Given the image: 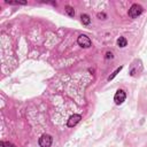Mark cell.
<instances>
[{"label": "cell", "instance_id": "1", "mask_svg": "<svg viewBox=\"0 0 147 147\" xmlns=\"http://www.w3.org/2000/svg\"><path fill=\"white\" fill-rule=\"evenodd\" d=\"M141 71H142V62H141V60L136 59V60L131 63V65H130V71H129V74H130V76L134 77V76H138Z\"/></svg>", "mask_w": 147, "mask_h": 147}, {"label": "cell", "instance_id": "2", "mask_svg": "<svg viewBox=\"0 0 147 147\" xmlns=\"http://www.w3.org/2000/svg\"><path fill=\"white\" fill-rule=\"evenodd\" d=\"M142 11H144V8H142L141 5H139V3H133V5L129 8L127 15H129V17H131V18H136V17L140 16V15L142 14Z\"/></svg>", "mask_w": 147, "mask_h": 147}, {"label": "cell", "instance_id": "3", "mask_svg": "<svg viewBox=\"0 0 147 147\" xmlns=\"http://www.w3.org/2000/svg\"><path fill=\"white\" fill-rule=\"evenodd\" d=\"M77 44L83 48H88L92 46V40L86 34H80L77 38Z\"/></svg>", "mask_w": 147, "mask_h": 147}, {"label": "cell", "instance_id": "4", "mask_svg": "<svg viewBox=\"0 0 147 147\" xmlns=\"http://www.w3.org/2000/svg\"><path fill=\"white\" fill-rule=\"evenodd\" d=\"M53 144V138L49 134H42L38 139V145L40 147H51Z\"/></svg>", "mask_w": 147, "mask_h": 147}, {"label": "cell", "instance_id": "5", "mask_svg": "<svg viewBox=\"0 0 147 147\" xmlns=\"http://www.w3.org/2000/svg\"><path fill=\"white\" fill-rule=\"evenodd\" d=\"M125 99H126V92L124 90H122V88L117 90L115 95H114V102L116 105H122L125 101Z\"/></svg>", "mask_w": 147, "mask_h": 147}, {"label": "cell", "instance_id": "6", "mask_svg": "<svg viewBox=\"0 0 147 147\" xmlns=\"http://www.w3.org/2000/svg\"><path fill=\"white\" fill-rule=\"evenodd\" d=\"M80 119H82V115H79V114H74V115H71V116L68 118L67 126H68V127H74V126H76V125L80 122Z\"/></svg>", "mask_w": 147, "mask_h": 147}, {"label": "cell", "instance_id": "7", "mask_svg": "<svg viewBox=\"0 0 147 147\" xmlns=\"http://www.w3.org/2000/svg\"><path fill=\"white\" fill-rule=\"evenodd\" d=\"M117 46L118 47H121V48H124V47H126L127 46V40H126V38L125 37H119L118 39H117Z\"/></svg>", "mask_w": 147, "mask_h": 147}, {"label": "cell", "instance_id": "8", "mask_svg": "<svg viewBox=\"0 0 147 147\" xmlns=\"http://www.w3.org/2000/svg\"><path fill=\"white\" fill-rule=\"evenodd\" d=\"M80 21H82V23H83L84 25H88V24L91 23V17H90V15H87V14H82V15H80Z\"/></svg>", "mask_w": 147, "mask_h": 147}, {"label": "cell", "instance_id": "9", "mask_svg": "<svg viewBox=\"0 0 147 147\" xmlns=\"http://www.w3.org/2000/svg\"><path fill=\"white\" fill-rule=\"evenodd\" d=\"M64 11H65L67 15L70 16V17H74V16H75V9H74V7H71V6H69V5H67V6L64 7Z\"/></svg>", "mask_w": 147, "mask_h": 147}, {"label": "cell", "instance_id": "10", "mask_svg": "<svg viewBox=\"0 0 147 147\" xmlns=\"http://www.w3.org/2000/svg\"><path fill=\"white\" fill-rule=\"evenodd\" d=\"M122 69H123V65H119L118 68H116V69H115V71H114V72H113V74H111V75H110V76H109L108 78H107V80H108V82L113 80V79H114V78H115V77L117 76V74H118V72H119V71H121Z\"/></svg>", "mask_w": 147, "mask_h": 147}, {"label": "cell", "instance_id": "11", "mask_svg": "<svg viewBox=\"0 0 147 147\" xmlns=\"http://www.w3.org/2000/svg\"><path fill=\"white\" fill-rule=\"evenodd\" d=\"M0 145H1V147H16L14 144H11L9 141H1Z\"/></svg>", "mask_w": 147, "mask_h": 147}, {"label": "cell", "instance_id": "12", "mask_svg": "<svg viewBox=\"0 0 147 147\" xmlns=\"http://www.w3.org/2000/svg\"><path fill=\"white\" fill-rule=\"evenodd\" d=\"M5 2L9 3V5H26L25 1H8V0H6Z\"/></svg>", "mask_w": 147, "mask_h": 147}, {"label": "cell", "instance_id": "13", "mask_svg": "<svg viewBox=\"0 0 147 147\" xmlns=\"http://www.w3.org/2000/svg\"><path fill=\"white\" fill-rule=\"evenodd\" d=\"M96 17H98L99 20H106V18H107V15H106L105 13H98V14H96Z\"/></svg>", "mask_w": 147, "mask_h": 147}, {"label": "cell", "instance_id": "14", "mask_svg": "<svg viewBox=\"0 0 147 147\" xmlns=\"http://www.w3.org/2000/svg\"><path fill=\"white\" fill-rule=\"evenodd\" d=\"M113 57H114V55H113L111 52H107L106 55H105V59H106V60H108V59H113Z\"/></svg>", "mask_w": 147, "mask_h": 147}]
</instances>
